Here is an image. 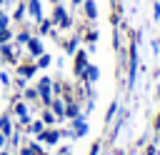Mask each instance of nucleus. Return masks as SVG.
<instances>
[{
	"instance_id": "2",
	"label": "nucleus",
	"mask_w": 160,
	"mask_h": 155,
	"mask_svg": "<svg viewBox=\"0 0 160 155\" xmlns=\"http://www.w3.org/2000/svg\"><path fill=\"white\" fill-rule=\"evenodd\" d=\"M12 112L18 115V120H20V125H30V115H28V102H25L22 98L12 102Z\"/></svg>"
},
{
	"instance_id": "19",
	"label": "nucleus",
	"mask_w": 160,
	"mask_h": 155,
	"mask_svg": "<svg viewBox=\"0 0 160 155\" xmlns=\"http://www.w3.org/2000/svg\"><path fill=\"white\" fill-rule=\"evenodd\" d=\"M50 62H52V58H50L48 52H42V55L38 58V62H35V65H38V70H45V68H48Z\"/></svg>"
},
{
	"instance_id": "27",
	"label": "nucleus",
	"mask_w": 160,
	"mask_h": 155,
	"mask_svg": "<svg viewBox=\"0 0 160 155\" xmlns=\"http://www.w3.org/2000/svg\"><path fill=\"white\" fill-rule=\"evenodd\" d=\"M8 22H10V15L0 10V28H8Z\"/></svg>"
},
{
	"instance_id": "4",
	"label": "nucleus",
	"mask_w": 160,
	"mask_h": 155,
	"mask_svg": "<svg viewBox=\"0 0 160 155\" xmlns=\"http://www.w3.org/2000/svg\"><path fill=\"white\" fill-rule=\"evenodd\" d=\"M88 130H90V125H88L85 115H80V118H75V120H72V130H70V135H72V138H85V135H88Z\"/></svg>"
},
{
	"instance_id": "35",
	"label": "nucleus",
	"mask_w": 160,
	"mask_h": 155,
	"mask_svg": "<svg viewBox=\"0 0 160 155\" xmlns=\"http://www.w3.org/2000/svg\"><path fill=\"white\" fill-rule=\"evenodd\" d=\"M155 128L160 130V112H158V118H155Z\"/></svg>"
},
{
	"instance_id": "38",
	"label": "nucleus",
	"mask_w": 160,
	"mask_h": 155,
	"mask_svg": "<svg viewBox=\"0 0 160 155\" xmlns=\"http://www.w3.org/2000/svg\"><path fill=\"white\" fill-rule=\"evenodd\" d=\"M5 2H8V5H12V2H18V0H5Z\"/></svg>"
},
{
	"instance_id": "21",
	"label": "nucleus",
	"mask_w": 160,
	"mask_h": 155,
	"mask_svg": "<svg viewBox=\"0 0 160 155\" xmlns=\"http://www.w3.org/2000/svg\"><path fill=\"white\" fill-rule=\"evenodd\" d=\"M45 128H48V125H45L42 120H35V122H32V125L28 128V132H32V135H38V132H42Z\"/></svg>"
},
{
	"instance_id": "12",
	"label": "nucleus",
	"mask_w": 160,
	"mask_h": 155,
	"mask_svg": "<svg viewBox=\"0 0 160 155\" xmlns=\"http://www.w3.org/2000/svg\"><path fill=\"white\" fill-rule=\"evenodd\" d=\"M65 105H68V102H65L62 98H52V102H50L48 108L55 112V118H58V120H62V118H65Z\"/></svg>"
},
{
	"instance_id": "10",
	"label": "nucleus",
	"mask_w": 160,
	"mask_h": 155,
	"mask_svg": "<svg viewBox=\"0 0 160 155\" xmlns=\"http://www.w3.org/2000/svg\"><path fill=\"white\" fill-rule=\"evenodd\" d=\"M85 68H88V50H80V52H75V75L80 78Z\"/></svg>"
},
{
	"instance_id": "33",
	"label": "nucleus",
	"mask_w": 160,
	"mask_h": 155,
	"mask_svg": "<svg viewBox=\"0 0 160 155\" xmlns=\"http://www.w3.org/2000/svg\"><path fill=\"white\" fill-rule=\"evenodd\" d=\"M5 148H10V145H8V138L0 132V150H5Z\"/></svg>"
},
{
	"instance_id": "17",
	"label": "nucleus",
	"mask_w": 160,
	"mask_h": 155,
	"mask_svg": "<svg viewBox=\"0 0 160 155\" xmlns=\"http://www.w3.org/2000/svg\"><path fill=\"white\" fill-rule=\"evenodd\" d=\"M20 155H42V148H40V142H30V145L20 148Z\"/></svg>"
},
{
	"instance_id": "5",
	"label": "nucleus",
	"mask_w": 160,
	"mask_h": 155,
	"mask_svg": "<svg viewBox=\"0 0 160 155\" xmlns=\"http://www.w3.org/2000/svg\"><path fill=\"white\" fill-rule=\"evenodd\" d=\"M58 140H60V130H42V132H38V142H45L48 148H52V145H58Z\"/></svg>"
},
{
	"instance_id": "22",
	"label": "nucleus",
	"mask_w": 160,
	"mask_h": 155,
	"mask_svg": "<svg viewBox=\"0 0 160 155\" xmlns=\"http://www.w3.org/2000/svg\"><path fill=\"white\" fill-rule=\"evenodd\" d=\"M25 12H28V5H25V2H20V5L15 8V12H12V18H15V20H22V18H25Z\"/></svg>"
},
{
	"instance_id": "6",
	"label": "nucleus",
	"mask_w": 160,
	"mask_h": 155,
	"mask_svg": "<svg viewBox=\"0 0 160 155\" xmlns=\"http://www.w3.org/2000/svg\"><path fill=\"white\" fill-rule=\"evenodd\" d=\"M25 48H28V52H30V58H40L42 52H45V48H42V40L40 38H30L28 42H25Z\"/></svg>"
},
{
	"instance_id": "23",
	"label": "nucleus",
	"mask_w": 160,
	"mask_h": 155,
	"mask_svg": "<svg viewBox=\"0 0 160 155\" xmlns=\"http://www.w3.org/2000/svg\"><path fill=\"white\" fill-rule=\"evenodd\" d=\"M118 108H120L118 102H110V108H108V112H105V122H110V120L118 115Z\"/></svg>"
},
{
	"instance_id": "15",
	"label": "nucleus",
	"mask_w": 160,
	"mask_h": 155,
	"mask_svg": "<svg viewBox=\"0 0 160 155\" xmlns=\"http://www.w3.org/2000/svg\"><path fill=\"white\" fill-rule=\"evenodd\" d=\"M82 10H85V18H88V20H95V18H98V5H95V0H82Z\"/></svg>"
},
{
	"instance_id": "20",
	"label": "nucleus",
	"mask_w": 160,
	"mask_h": 155,
	"mask_svg": "<svg viewBox=\"0 0 160 155\" xmlns=\"http://www.w3.org/2000/svg\"><path fill=\"white\" fill-rule=\"evenodd\" d=\"M40 120H42L45 125H52V122H55L58 118H55V112H52V110H42V115H40Z\"/></svg>"
},
{
	"instance_id": "7",
	"label": "nucleus",
	"mask_w": 160,
	"mask_h": 155,
	"mask_svg": "<svg viewBox=\"0 0 160 155\" xmlns=\"http://www.w3.org/2000/svg\"><path fill=\"white\" fill-rule=\"evenodd\" d=\"M135 72H138V48L130 45V75H128V88L135 85Z\"/></svg>"
},
{
	"instance_id": "9",
	"label": "nucleus",
	"mask_w": 160,
	"mask_h": 155,
	"mask_svg": "<svg viewBox=\"0 0 160 155\" xmlns=\"http://www.w3.org/2000/svg\"><path fill=\"white\" fill-rule=\"evenodd\" d=\"M0 60H2V62H12V65L18 62L15 50H12V45H10V42H2V45H0Z\"/></svg>"
},
{
	"instance_id": "41",
	"label": "nucleus",
	"mask_w": 160,
	"mask_h": 155,
	"mask_svg": "<svg viewBox=\"0 0 160 155\" xmlns=\"http://www.w3.org/2000/svg\"><path fill=\"white\" fill-rule=\"evenodd\" d=\"M158 2H160V0H158Z\"/></svg>"
},
{
	"instance_id": "14",
	"label": "nucleus",
	"mask_w": 160,
	"mask_h": 155,
	"mask_svg": "<svg viewBox=\"0 0 160 155\" xmlns=\"http://www.w3.org/2000/svg\"><path fill=\"white\" fill-rule=\"evenodd\" d=\"M12 130H15V128H12L10 112H2V115H0V132H2L5 138H10V135H12Z\"/></svg>"
},
{
	"instance_id": "24",
	"label": "nucleus",
	"mask_w": 160,
	"mask_h": 155,
	"mask_svg": "<svg viewBox=\"0 0 160 155\" xmlns=\"http://www.w3.org/2000/svg\"><path fill=\"white\" fill-rule=\"evenodd\" d=\"M12 40V30L10 28H0V45L2 42H10Z\"/></svg>"
},
{
	"instance_id": "31",
	"label": "nucleus",
	"mask_w": 160,
	"mask_h": 155,
	"mask_svg": "<svg viewBox=\"0 0 160 155\" xmlns=\"http://www.w3.org/2000/svg\"><path fill=\"white\" fill-rule=\"evenodd\" d=\"M85 40H88V42H95V40H98V32H95V30H92V32H88V35H85Z\"/></svg>"
},
{
	"instance_id": "16",
	"label": "nucleus",
	"mask_w": 160,
	"mask_h": 155,
	"mask_svg": "<svg viewBox=\"0 0 160 155\" xmlns=\"http://www.w3.org/2000/svg\"><path fill=\"white\" fill-rule=\"evenodd\" d=\"M65 118H68V120L80 118V105H78L75 100H68V105H65Z\"/></svg>"
},
{
	"instance_id": "40",
	"label": "nucleus",
	"mask_w": 160,
	"mask_h": 155,
	"mask_svg": "<svg viewBox=\"0 0 160 155\" xmlns=\"http://www.w3.org/2000/svg\"><path fill=\"white\" fill-rule=\"evenodd\" d=\"M2 5H5V0H0V10H2Z\"/></svg>"
},
{
	"instance_id": "28",
	"label": "nucleus",
	"mask_w": 160,
	"mask_h": 155,
	"mask_svg": "<svg viewBox=\"0 0 160 155\" xmlns=\"http://www.w3.org/2000/svg\"><path fill=\"white\" fill-rule=\"evenodd\" d=\"M75 45H78V38L70 40V42H65V52H75Z\"/></svg>"
},
{
	"instance_id": "37",
	"label": "nucleus",
	"mask_w": 160,
	"mask_h": 155,
	"mask_svg": "<svg viewBox=\"0 0 160 155\" xmlns=\"http://www.w3.org/2000/svg\"><path fill=\"white\" fill-rule=\"evenodd\" d=\"M0 155H10V152H8V148H5V150H0Z\"/></svg>"
},
{
	"instance_id": "18",
	"label": "nucleus",
	"mask_w": 160,
	"mask_h": 155,
	"mask_svg": "<svg viewBox=\"0 0 160 155\" xmlns=\"http://www.w3.org/2000/svg\"><path fill=\"white\" fill-rule=\"evenodd\" d=\"M30 38H32V35H30V30H28V28H22V30L15 35V42H18V48H20V45H25Z\"/></svg>"
},
{
	"instance_id": "11",
	"label": "nucleus",
	"mask_w": 160,
	"mask_h": 155,
	"mask_svg": "<svg viewBox=\"0 0 160 155\" xmlns=\"http://www.w3.org/2000/svg\"><path fill=\"white\" fill-rule=\"evenodd\" d=\"M35 72H38V65H35V62H20V65H18V78H25V80H28V78H32Z\"/></svg>"
},
{
	"instance_id": "3",
	"label": "nucleus",
	"mask_w": 160,
	"mask_h": 155,
	"mask_svg": "<svg viewBox=\"0 0 160 155\" xmlns=\"http://www.w3.org/2000/svg\"><path fill=\"white\" fill-rule=\"evenodd\" d=\"M80 78H82V82H85V85H95V82L100 80V68H98V65H92V62H88V68L82 70V75H80Z\"/></svg>"
},
{
	"instance_id": "34",
	"label": "nucleus",
	"mask_w": 160,
	"mask_h": 155,
	"mask_svg": "<svg viewBox=\"0 0 160 155\" xmlns=\"http://www.w3.org/2000/svg\"><path fill=\"white\" fill-rule=\"evenodd\" d=\"M58 155H70V148H62V150H60Z\"/></svg>"
},
{
	"instance_id": "29",
	"label": "nucleus",
	"mask_w": 160,
	"mask_h": 155,
	"mask_svg": "<svg viewBox=\"0 0 160 155\" xmlns=\"http://www.w3.org/2000/svg\"><path fill=\"white\" fill-rule=\"evenodd\" d=\"M0 85H5V88L10 85V75H8V72H2V70H0Z\"/></svg>"
},
{
	"instance_id": "8",
	"label": "nucleus",
	"mask_w": 160,
	"mask_h": 155,
	"mask_svg": "<svg viewBox=\"0 0 160 155\" xmlns=\"http://www.w3.org/2000/svg\"><path fill=\"white\" fill-rule=\"evenodd\" d=\"M52 22H55V25H60V28H70V18H68V12H65V8H62V5H55Z\"/></svg>"
},
{
	"instance_id": "32",
	"label": "nucleus",
	"mask_w": 160,
	"mask_h": 155,
	"mask_svg": "<svg viewBox=\"0 0 160 155\" xmlns=\"http://www.w3.org/2000/svg\"><path fill=\"white\" fill-rule=\"evenodd\" d=\"M152 18L160 20V2H155V8H152Z\"/></svg>"
},
{
	"instance_id": "25",
	"label": "nucleus",
	"mask_w": 160,
	"mask_h": 155,
	"mask_svg": "<svg viewBox=\"0 0 160 155\" xmlns=\"http://www.w3.org/2000/svg\"><path fill=\"white\" fill-rule=\"evenodd\" d=\"M22 98H25V100H38V88H25Z\"/></svg>"
},
{
	"instance_id": "39",
	"label": "nucleus",
	"mask_w": 160,
	"mask_h": 155,
	"mask_svg": "<svg viewBox=\"0 0 160 155\" xmlns=\"http://www.w3.org/2000/svg\"><path fill=\"white\" fill-rule=\"evenodd\" d=\"M80 2H82V0H72V5H80Z\"/></svg>"
},
{
	"instance_id": "36",
	"label": "nucleus",
	"mask_w": 160,
	"mask_h": 155,
	"mask_svg": "<svg viewBox=\"0 0 160 155\" xmlns=\"http://www.w3.org/2000/svg\"><path fill=\"white\" fill-rule=\"evenodd\" d=\"M155 98H158V100H160V85H158V90H155Z\"/></svg>"
},
{
	"instance_id": "30",
	"label": "nucleus",
	"mask_w": 160,
	"mask_h": 155,
	"mask_svg": "<svg viewBox=\"0 0 160 155\" xmlns=\"http://www.w3.org/2000/svg\"><path fill=\"white\" fill-rule=\"evenodd\" d=\"M98 152H100V142H92V145H90V152H88V155H98Z\"/></svg>"
},
{
	"instance_id": "13",
	"label": "nucleus",
	"mask_w": 160,
	"mask_h": 155,
	"mask_svg": "<svg viewBox=\"0 0 160 155\" xmlns=\"http://www.w3.org/2000/svg\"><path fill=\"white\" fill-rule=\"evenodd\" d=\"M25 5H28V15H30V18L42 20V2H40V0H28Z\"/></svg>"
},
{
	"instance_id": "1",
	"label": "nucleus",
	"mask_w": 160,
	"mask_h": 155,
	"mask_svg": "<svg viewBox=\"0 0 160 155\" xmlns=\"http://www.w3.org/2000/svg\"><path fill=\"white\" fill-rule=\"evenodd\" d=\"M35 88H38V98H40L42 105L48 108V105L52 102V80H50V78H40V82H38Z\"/></svg>"
},
{
	"instance_id": "26",
	"label": "nucleus",
	"mask_w": 160,
	"mask_h": 155,
	"mask_svg": "<svg viewBox=\"0 0 160 155\" xmlns=\"http://www.w3.org/2000/svg\"><path fill=\"white\" fill-rule=\"evenodd\" d=\"M38 22H40V35L50 32V28H52V20H38Z\"/></svg>"
}]
</instances>
